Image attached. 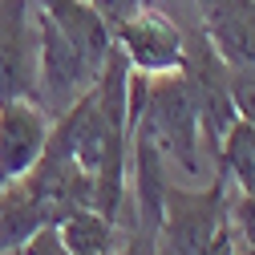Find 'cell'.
<instances>
[{
    "mask_svg": "<svg viewBox=\"0 0 255 255\" xmlns=\"http://www.w3.org/2000/svg\"><path fill=\"white\" fill-rule=\"evenodd\" d=\"M57 231L65 239L69 255H114V247H118V223H110L93 207L69 211L57 223Z\"/></svg>",
    "mask_w": 255,
    "mask_h": 255,
    "instance_id": "cell-11",
    "label": "cell"
},
{
    "mask_svg": "<svg viewBox=\"0 0 255 255\" xmlns=\"http://www.w3.org/2000/svg\"><path fill=\"white\" fill-rule=\"evenodd\" d=\"M16 255H69V247H65V239H61L57 223H45L41 231H33L16 247Z\"/></svg>",
    "mask_w": 255,
    "mask_h": 255,
    "instance_id": "cell-12",
    "label": "cell"
},
{
    "mask_svg": "<svg viewBox=\"0 0 255 255\" xmlns=\"http://www.w3.org/2000/svg\"><path fill=\"white\" fill-rule=\"evenodd\" d=\"M37 4L61 33L89 57V65L106 69V61L114 53V24L93 8L89 0H37Z\"/></svg>",
    "mask_w": 255,
    "mask_h": 255,
    "instance_id": "cell-8",
    "label": "cell"
},
{
    "mask_svg": "<svg viewBox=\"0 0 255 255\" xmlns=\"http://www.w3.org/2000/svg\"><path fill=\"white\" fill-rule=\"evenodd\" d=\"M203 33L231 69L255 73V0H195Z\"/></svg>",
    "mask_w": 255,
    "mask_h": 255,
    "instance_id": "cell-7",
    "label": "cell"
},
{
    "mask_svg": "<svg viewBox=\"0 0 255 255\" xmlns=\"http://www.w3.org/2000/svg\"><path fill=\"white\" fill-rule=\"evenodd\" d=\"M178 73H182V81L190 89V102H195V114H199L203 150L215 158L219 142L239 122V110L231 98V65L219 57V49L207 41L203 28H190L186 45H182V69Z\"/></svg>",
    "mask_w": 255,
    "mask_h": 255,
    "instance_id": "cell-2",
    "label": "cell"
},
{
    "mask_svg": "<svg viewBox=\"0 0 255 255\" xmlns=\"http://www.w3.org/2000/svg\"><path fill=\"white\" fill-rule=\"evenodd\" d=\"M53 130V118L33 98H8L0 102V174L8 182L20 178L41 158Z\"/></svg>",
    "mask_w": 255,
    "mask_h": 255,
    "instance_id": "cell-6",
    "label": "cell"
},
{
    "mask_svg": "<svg viewBox=\"0 0 255 255\" xmlns=\"http://www.w3.org/2000/svg\"><path fill=\"white\" fill-rule=\"evenodd\" d=\"M215 170L235 190L255 195V122L239 118L227 130V138L219 142V154H215Z\"/></svg>",
    "mask_w": 255,
    "mask_h": 255,
    "instance_id": "cell-10",
    "label": "cell"
},
{
    "mask_svg": "<svg viewBox=\"0 0 255 255\" xmlns=\"http://www.w3.org/2000/svg\"><path fill=\"white\" fill-rule=\"evenodd\" d=\"M0 255H16V251H0Z\"/></svg>",
    "mask_w": 255,
    "mask_h": 255,
    "instance_id": "cell-17",
    "label": "cell"
},
{
    "mask_svg": "<svg viewBox=\"0 0 255 255\" xmlns=\"http://www.w3.org/2000/svg\"><path fill=\"white\" fill-rule=\"evenodd\" d=\"M41 37L28 0H0V102L33 98L41 102Z\"/></svg>",
    "mask_w": 255,
    "mask_h": 255,
    "instance_id": "cell-5",
    "label": "cell"
},
{
    "mask_svg": "<svg viewBox=\"0 0 255 255\" xmlns=\"http://www.w3.org/2000/svg\"><path fill=\"white\" fill-rule=\"evenodd\" d=\"M231 98H235L239 118L255 122V73L251 69H231Z\"/></svg>",
    "mask_w": 255,
    "mask_h": 255,
    "instance_id": "cell-13",
    "label": "cell"
},
{
    "mask_svg": "<svg viewBox=\"0 0 255 255\" xmlns=\"http://www.w3.org/2000/svg\"><path fill=\"white\" fill-rule=\"evenodd\" d=\"M45 211L41 203L28 195V186L20 178H12L4 190H0V251H16L33 231L45 227Z\"/></svg>",
    "mask_w": 255,
    "mask_h": 255,
    "instance_id": "cell-9",
    "label": "cell"
},
{
    "mask_svg": "<svg viewBox=\"0 0 255 255\" xmlns=\"http://www.w3.org/2000/svg\"><path fill=\"white\" fill-rule=\"evenodd\" d=\"M89 4L98 8V12H102V16L110 20V24H118L122 16H130L134 8H142V4H150V0H89Z\"/></svg>",
    "mask_w": 255,
    "mask_h": 255,
    "instance_id": "cell-14",
    "label": "cell"
},
{
    "mask_svg": "<svg viewBox=\"0 0 255 255\" xmlns=\"http://www.w3.org/2000/svg\"><path fill=\"white\" fill-rule=\"evenodd\" d=\"M4 186H8V178H4V174H0V190H4Z\"/></svg>",
    "mask_w": 255,
    "mask_h": 255,
    "instance_id": "cell-16",
    "label": "cell"
},
{
    "mask_svg": "<svg viewBox=\"0 0 255 255\" xmlns=\"http://www.w3.org/2000/svg\"><path fill=\"white\" fill-rule=\"evenodd\" d=\"M158 154L166 162L182 166L186 174H199V150H203V134H199V114L190 102V89L182 81V73H154L146 77V93H142V114L138 126Z\"/></svg>",
    "mask_w": 255,
    "mask_h": 255,
    "instance_id": "cell-1",
    "label": "cell"
},
{
    "mask_svg": "<svg viewBox=\"0 0 255 255\" xmlns=\"http://www.w3.org/2000/svg\"><path fill=\"white\" fill-rule=\"evenodd\" d=\"M37 37H41V69H37L41 106L49 110V118H57L102 77V69L89 65V57L61 33L45 12L37 16Z\"/></svg>",
    "mask_w": 255,
    "mask_h": 255,
    "instance_id": "cell-4",
    "label": "cell"
},
{
    "mask_svg": "<svg viewBox=\"0 0 255 255\" xmlns=\"http://www.w3.org/2000/svg\"><path fill=\"white\" fill-rule=\"evenodd\" d=\"M114 45L122 57L130 61V69L154 77V73H178L182 69V45H186V28H178L162 8L142 4L130 16H122L114 24Z\"/></svg>",
    "mask_w": 255,
    "mask_h": 255,
    "instance_id": "cell-3",
    "label": "cell"
},
{
    "mask_svg": "<svg viewBox=\"0 0 255 255\" xmlns=\"http://www.w3.org/2000/svg\"><path fill=\"white\" fill-rule=\"evenodd\" d=\"M239 255H255V247H243V243H239Z\"/></svg>",
    "mask_w": 255,
    "mask_h": 255,
    "instance_id": "cell-15",
    "label": "cell"
}]
</instances>
